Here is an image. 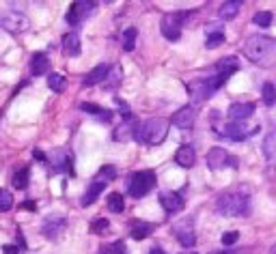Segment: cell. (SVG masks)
Here are the masks:
<instances>
[{"mask_svg": "<svg viewBox=\"0 0 276 254\" xmlns=\"http://www.w3.org/2000/svg\"><path fill=\"white\" fill-rule=\"evenodd\" d=\"M272 254H276V248H274V250H272Z\"/></svg>", "mask_w": 276, "mask_h": 254, "instance_id": "7bdbcfd3", "label": "cell"}, {"mask_svg": "<svg viewBox=\"0 0 276 254\" xmlns=\"http://www.w3.org/2000/svg\"><path fill=\"white\" fill-rule=\"evenodd\" d=\"M160 205L166 213H177L184 209V198L177 192H162L160 194Z\"/></svg>", "mask_w": 276, "mask_h": 254, "instance_id": "8fae6325", "label": "cell"}, {"mask_svg": "<svg viewBox=\"0 0 276 254\" xmlns=\"http://www.w3.org/2000/svg\"><path fill=\"white\" fill-rule=\"evenodd\" d=\"M95 11V3H82V0H76V3L69 5L67 11V24L71 26H80L82 22Z\"/></svg>", "mask_w": 276, "mask_h": 254, "instance_id": "52a82bcc", "label": "cell"}, {"mask_svg": "<svg viewBox=\"0 0 276 254\" xmlns=\"http://www.w3.org/2000/svg\"><path fill=\"white\" fill-rule=\"evenodd\" d=\"M216 69H218V74L231 76V74H233V71H237V69H239V63H237L235 56H224L222 61H218Z\"/></svg>", "mask_w": 276, "mask_h": 254, "instance_id": "44dd1931", "label": "cell"}, {"mask_svg": "<svg viewBox=\"0 0 276 254\" xmlns=\"http://www.w3.org/2000/svg\"><path fill=\"white\" fill-rule=\"evenodd\" d=\"M220 134L227 136V138H231V140H246V138H248V134H250V129L246 127L244 123L231 121V123H227V125L220 129Z\"/></svg>", "mask_w": 276, "mask_h": 254, "instance_id": "4fadbf2b", "label": "cell"}, {"mask_svg": "<svg viewBox=\"0 0 276 254\" xmlns=\"http://www.w3.org/2000/svg\"><path fill=\"white\" fill-rule=\"evenodd\" d=\"M207 166L212 170H220V168H227V166L237 168V157L229 155L222 147H214V149H209V153H207Z\"/></svg>", "mask_w": 276, "mask_h": 254, "instance_id": "8992f818", "label": "cell"}, {"mask_svg": "<svg viewBox=\"0 0 276 254\" xmlns=\"http://www.w3.org/2000/svg\"><path fill=\"white\" fill-rule=\"evenodd\" d=\"M246 56L257 65H270L276 56V39L267 35H250L244 46Z\"/></svg>", "mask_w": 276, "mask_h": 254, "instance_id": "6da1fadb", "label": "cell"}, {"mask_svg": "<svg viewBox=\"0 0 276 254\" xmlns=\"http://www.w3.org/2000/svg\"><path fill=\"white\" fill-rule=\"evenodd\" d=\"M48 67H50V61H48L46 54H43V52L33 54V59H31V74H33V76L48 74Z\"/></svg>", "mask_w": 276, "mask_h": 254, "instance_id": "ffe728a7", "label": "cell"}, {"mask_svg": "<svg viewBox=\"0 0 276 254\" xmlns=\"http://www.w3.org/2000/svg\"><path fill=\"white\" fill-rule=\"evenodd\" d=\"M151 254H164V252L160 250V248H154V250H151Z\"/></svg>", "mask_w": 276, "mask_h": 254, "instance_id": "60d3db41", "label": "cell"}, {"mask_svg": "<svg viewBox=\"0 0 276 254\" xmlns=\"http://www.w3.org/2000/svg\"><path fill=\"white\" fill-rule=\"evenodd\" d=\"M154 185H156V175L151 170H143V172H136L132 177L127 192L132 198H143V196H147L151 190H154Z\"/></svg>", "mask_w": 276, "mask_h": 254, "instance_id": "277c9868", "label": "cell"}, {"mask_svg": "<svg viewBox=\"0 0 276 254\" xmlns=\"http://www.w3.org/2000/svg\"><path fill=\"white\" fill-rule=\"evenodd\" d=\"M255 114V104L252 101H246V104H233L229 108V119L235 123H242L246 119H250Z\"/></svg>", "mask_w": 276, "mask_h": 254, "instance_id": "7c38bea8", "label": "cell"}, {"mask_svg": "<svg viewBox=\"0 0 276 254\" xmlns=\"http://www.w3.org/2000/svg\"><path fill=\"white\" fill-rule=\"evenodd\" d=\"M13 207V196L7 190H0V211H9Z\"/></svg>", "mask_w": 276, "mask_h": 254, "instance_id": "e575fe53", "label": "cell"}, {"mask_svg": "<svg viewBox=\"0 0 276 254\" xmlns=\"http://www.w3.org/2000/svg\"><path fill=\"white\" fill-rule=\"evenodd\" d=\"M0 26H3L5 31L18 35V33H24L28 28V18L22 16V13H18V11H7V13L0 16Z\"/></svg>", "mask_w": 276, "mask_h": 254, "instance_id": "ba28073f", "label": "cell"}, {"mask_svg": "<svg viewBox=\"0 0 276 254\" xmlns=\"http://www.w3.org/2000/svg\"><path fill=\"white\" fill-rule=\"evenodd\" d=\"M151 230H154V226H151L149 222H132V239H136V241H141V239L149 237Z\"/></svg>", "mask_w": 276, "mask_h": 254, "instance_id": "603a6c76", "label": "cell"}, {"mask_svg": "<svg viewBox=\"0 0 276 254\" xmlns=\"http://www.w3.org/2000/svg\"><path fill=\"white\" fill-rule=\"evenodd\" d=\"M104 187H106V183H104V181H97V179L93 181V183L89 185V190L84 192L82 200H80V202H82V207H89V205H93V202L97 200V196H99L101 192H104Z\"/></svg>", "mask_w": 276, "mask_h": 254, "instance_id": "d6986e66", "label": "cell"}, {"mask_svg": "<svg viewBox=\"0 0 276 254\" xmlns=\"http://www.w3.org/2000/svg\"><path fill=\"white\" fill-rule=\"evenodd\" d=\"M63 50L67 56H78L82 46H80V35L78 33H67L63 35Z\"/></svg>", "mask_w": 276, "mask_h": 254, "instance_id": "ac0fdd59", "label": "cell"}, {"mask_svg": "<svg viewBox=\"0 0 276 254\" xmlns=\"http://www.w3.org/2000/svg\"><path fill=\"white\" fill-rule=\"evenodd\" d=\"M175 162L181 166V168H192L194 162H197V153H194V147L190 144H181L175 153Z\"/></svg>", "mask_w": 276, "mask_h": 254, "instance_id": "5bb4252c", "label": "cell"}, {"mask_svg": "<svg viewBox=\"0 0 276 254\" xmlns=\"http://www.w3.org/2000/svg\"><path fill=\"white\" fill-rule=\"evenodd\" d=\"M121 78H123L121 65H112L110 71H108V78H106V86H108V89H114V86L121 82Z\"/></svg>", "mask_w": 276, "mask_h": 254, "instance_id": "83f0119b", "label": "cell"}, {"mask_svg": "<svg viewBox=\"0 0 276 254\" xmlns=\"http://www.w3.org/2000/svg\"><path fill=\"white\" fill-rule=\"evenodd\" d=\"M216 209L220 211L222 215H229V217H242V215H248L250 213V198L246 194H224L218 198L216 202Z\"/></svg>", "mask_w": 276, "mask_h": 254, "instance_id": "3957f363", "label": "cell"}, {"mask_svg": "<svg viewBox=\"0 0 276 254\" xmlns=\"http://www.w3.org/2000/svg\"><path fill=\"white\" fill-rule=\"evenodd\" d=\"M263 101L267 106H274V101H276V86L272 82H265L263 84Z\"/></svg>", "mask_w": 276, "mask_h": 254, "instance_id": "836d02e7", "label": "cell"}, {"mask_svg": "<svg viewBox=\"0 0 276 254\" xmlns=\"http://www.w3.org/2000/svg\"><path fill=\"white\" fill-rule=\"evenodd\" d=\"M74 157L69 151H56L54 153V170L56 172H74Z\"/></svg>", "mask_w": 276, "mask_h": 254, "instance_id": "2e32d148", "label": "cell"}, {"mask_svg": "<svg viewBox=\"0 0 276 254\" xmlns=\"http://www.w3.org/2000/svg\"><path fill=\"white\" fill-rule=\"evenodd\" d=\"M272 20H274V18H272L270 11H257L255 18H252V22H255L257 26H261V28H267V26L272 24Z\"/></svg>", "mask_w": 276, "mask_h": 254, "instance_id": "1f68e13d", "label": "cell"}, {"mask_svg": "<svg viewBox=\"0 0 276 254\" xmlns=\"http://www.w3.org/2000/svg\"><path fill=\"white\" fill-rule=\"evenodd\" d=\"M48 86L52 89V93H63L65 91V76L52 71V74L48 76Z\"/></svg>", "mask_w": 276, "mask_h": 254, "instance_id": "484cf974", "label": "cell"}, {"mask_svg": "<svg viewBox=\"0 0 276 254\" xmlns=\"http://www.w3.org/2000/svg\"><path fill=\"white\" fill-rule=\"evenodd\" d=\"M184 18H186V13H169V16H164L162 24H160V31H162V35L169 41H177L181 37Z\"/></svg>", "mask_w": 276, "mask_h": 254, "instance_id": "5b68a950", "label": "cell"}, {"mask_svg": "<svg viewBox=\"0 0 276 254\" xmlns=\"http://www.w3.org/2000/svg\"><path fill=\"white\" fill-rule=\"evenodd\" d=\"M239 9H242V0H229V3H224L220 7V18L222 20H233Z\"/></svg>", "mask_w": 276, "mask_h": 254, "instance_id": "7402d4cb", "label": "cell"}, {"mask_svg": "<svg viewBox=\"0 0 276 254\" xmlns=\"http://www.w3.org/2000/svg\"><path fill=\"white\" fill-rule=\"evenodd\" d=\"M97 181H104V183H108V181H112V179H117V168L114 166H104L99 172H97Z\"/></svg>", "mask_w": 276, "mask_h": 254, "instance_id": "d6a6232c", "label": "cell"}, {"mask_svg": "<svg viewBox=\"0 0 276 254\" xmlns=\"http://www.w3.org/2000/svg\"><path fill=\"white\" fill-rule=\"evenodd\" d=\"M108 209H110L112 213H123V209H125V200H123V196L119 192H112L108 196Z\"/></svg>", "mask_w": 276, "mask_h": 254, "instance_id": "d4e9b609", "label": "cell"}, {"mask_svg": "<svg viewBox=\"0 0 276 254\" xmlns=\"http://www.w3.org/2000/svg\"><path fill=\"white\" fill-rule=\"evenodd\" d=\"M136 39H138V31L134 26L125 28V33H123V48L127 50V52H132V50L136 48Z\"/></svg>", "mask_w": 276, "mask_h": 254, "instance_id": "4316f807", "label": "cell"}, {"mask_svg": "<svg viewBox=\"0 0 276 254\" xmlns=\"http://www.w3.org/2000/svg\"><path fill=\"white\" fill-rule=\"evenodd\" d=\"M28 175H31V172H28V168H22V170H18L16 175H13V187H18V190H26L28 187Z\"/></svg>", "mask_w": 276, "mask_h": 254, "instance_id": "f1b7e54d", "label": "cell"}, {"mask_svg": "<svg viewBox=\"0 0 276 254\" xmlns=\"http://www.w3.org/2000/svg\"><path fill=\"white\" fill-rule=\"evenodd\" d=\"M108 228H110V222H108L106 217H97V220L91 222V230H93L95 235H104V233H108Z\"/></svg>", "mask_w": 276, "mask_h": 254, "instance_id": "4dcf8cb0", "label": "cell"}, {"mask_svg": "<svg viewBox=\"0 0 276 254\" xmlns=\"http://www.w3.org/2000/svg\"><path fill=\"white\" fill-rule=\"evenodd\" d=\"M65 226H67V220H65L63 215H56V213H52L50 217H46V222H43V235H46L48 239H56L59 237L63 230H65Z\"/></svg>", "mask_w": 276, "mask_h": 254, "instance_id": "9c48e42d", "label": "cell"}, {"mask_svg": "<svg viewBox=\"0 0 276 254\" xmlns=\"http://www.w3.org/2000/svg\"><path fill=\"white\" fill-rule=\"evenodd\" d=\"M33 155H35V157H37V159H41V162H46V155H43V153H41V151H39V149H37V151H33Z\"/></svg>", "mask_w": 276, "mask_h": 254, "instance_id": "ab89813d", "label": "cell"}, {"mask_svg": "<svg viewBox=\"0 0 276 254\" xmlns=\"http://www.w3.org/2000/svg\"><path fill=\"white\" fill-rule=\"evenodd\" d=\"M194 119H197V110H194L192 106H184L181 110H177L175 114H173L171 123L179 129H190L194 125Z\"/></svg>", "mask_w": 276, "mask_h": 254, "instance_id": "30bf717a", "label": "cell"}, {"mask_svg": "<svg viewBox=\"0 0 276 254\" xmlns=\"http://www.w3.org/2000/svg\"><path fill=\"white\" fill-rule=\"evenodd\" d=\"M108 71H110V67H108V65H97V67H93V69L89 71V76L84 78V86H95V84H99V82H106Z\"/></svg>", "mask_w": 276, "mask_h": 254, "instance_id": "e0dca14e", "label": "cell"}, {"mask_svg": "<svg viewBox=\"0 0 276 254\" xmlns=\"http://www.w3.org/2000/svg\"><path fill=\"white\" fill-rule=\"evenodd\" d=\"M22 207H24V209H31V211H35V209H37V205H35V202H31V200L24 202V205H22Z\"/></svg>", "mask_w": 276, "mask_h": 254, "instance_id": "f35d334b", "label": "cell"}, {"mask_svg": "<svg viewBox=\"0 0 276 254\" xmlns=\"http://www.w3.org/2000/svg\"><path fill=\"white\" fill-rule=\"evenodd\" d=\"M166 134H169V121L154 117V119H147L136 127L134 140L143 142V144H160L166 138Z\"/></svg>", "mask_w": 276, "mask_h": 254, "instance_id": "7a4b0ae2", "label": "cell"}, {"mask_svg": "<svg viewBox=\"0 0 276 254\" xmlns=\"http://www.w3.org/2000/svg\"><path fill=\"white\" fill-rule=\"evenodd\" d=\"M101 254H127L125 252V243H123V241H114L112 245H108V248Z\"/></svg>", "mask_w": 276, "mask_h": 254, "instance_id": "8d00e7d4", "label": "cell"}, {"mask_svg": "<svg viewBox=\"0 0 276 254\" xmlns=\"http://www.w3.org/2000/svg\"><path fill=\"white\" fill-rule=\"evenodd\" d=\"M80 110L86 112V114H93V117H99V119H104V121H110L112 119V114L106 112L104 108L97 106V104H82V106H80Z\"/></svg>", "mask_w": 276, "mask_h": 254, "instance_id": "cb8c5ba5", "label": "cell"}, {"mask_svg": "<svg viewBox=\"0 0 276 254\" xmlns=\"http://www.w3.org/2000/svg\"><path fill=\"white\" fill-rule=\"evenodd\" d=\"M175 237H177V241L184 245V248H192L194 245V230H192V226H190V222H181V224H177L175 226Z\"/></svg>", "mask_w": 276, "mask_h": 254, "instance_id": "9a60e30c", "label": "cell"}, {"mask_svg": "<svg viewBox=\"0 0 276 254\" xmlns=\"http://www.w3.org/2000/svg\"><path fill=\"white\" fill-rule=\"evenodd\" d=\"M184 254H197V252H184Z\"/></svg>", "mask_w": 276, "mask_h": 254, "instance_id": "b9f144b4", "label": "cell"}, {"mask_svg": "<svg viewBox=\"0 0 276 254\" xmlns=\"http://www.w3.org/2000/svg\"><path fill=\"white\" fill-rule=\"evenodd\" d=\"M237 239H239V233H237V230H229V233H224V235H222L220 241H222L224 248H229V245H233V243L237 241Z\"/></svg>", "mask_w": 276, "mask_h": 254, "instance_id": "d590c367", "label": "cell"}, {"mask_svg": "<svg viewBox=\"0 0 276 254\" xmlns=\"http://www.w3.org/2000/svg\"><path fill=\"white\" fill-rule=\"evenodd\" d=\"M18 250H22V248H16V245H5V254H18Z\"/></svg>", "mask_w": 276, "mask_h": 254, "instance_id": "74e56055", "label": "cell"}, {"mask_svg": "<svg viewBox=\"0 0 276 254\" xmlns=\"http://www.w3.org/2000/svg\"><path fill=\"white\" fill-rule=\"evenodd\" d=\"M222 43H224V33H222V31H214V33L207 35L205 48H207V50H214V48H218V46H222Z\"/></svg>", "mask_w": 276, "mask_h": 254, "instance_id": "f546056e", "label": "cell"}]
</instances>
